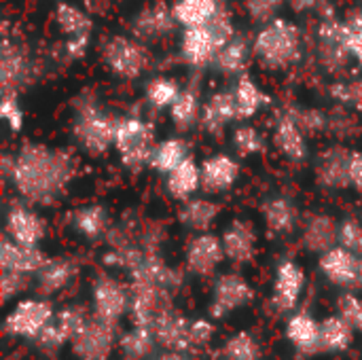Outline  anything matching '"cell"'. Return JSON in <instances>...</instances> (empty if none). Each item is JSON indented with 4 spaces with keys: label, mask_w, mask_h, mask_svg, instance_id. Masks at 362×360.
Here are the masks:
<instances>
[{
    "label": "cell",
    "mask_w": 362,
    "mask_h": 360,
    "mask_svg": "<svg viewBox=\"0 0 362 360\" xmlns=\"http://www.w3.org/2000/svg\"><path fill=\"white\" fill-rule=\"evenodd\" d=\"M81 161L72 149L45 142H21L2 155V178L15 195L32 206H57L78 176Z\"/></svg>",
    "instance_id": "cell-1"
},
{
    "label": "cell",
    "mask_w": 362,
    "mask_h": 360,
    "mask_svg": "<svg viewBox=\"0 0 362 360\" xmlns=\"http://www.w3.org/2000/svg\"><path fill=\"white\" fill-rule=\"evenodd\" d=\"M70 108H72L70 134L83 153L91 157H100L110 149H115L119 117L110 112L91 89H83L78 95H74Z\"/></svg>",
    "instance_id": "cell-2"
},
{
    "label": "cell",
    "mask_w": 362,
    "mask_h": 360,
    "mask_svg": "<svg viewBox=\"0 0 362 360\" xmlns=\"http://www.w3.org/2000/svg\"><path fill=\"white\" fill-rule=\"evenodd\" d=\"M252 55L265 70L280 72L295 68L303 59V32L284 17L259 25L252 38Z\"/></svg>",
    "instance_id": "cell-3"
},
{
    "label": "cell",
    "mask_w": 362,
    "mask_h": 360,
    "mask_svg": "<svg viewBox=\"0 0 362 360\" xmlns=\"http://www.w3.org/2000/svg\"><path fill=\"white\" fill-rule=\"evenodd\" d=\"M235 23L227 6L206 25L182 28L178 40V55L185 66L193 70H204L214 64L218 51L235 36Z\"/></svg>",
    "instance_id": "cell-4"
},
{
    "label": "cell",
    "mask_w": 362,
    "mask_h": 360,
    "mask_svg": "<svg viewBox=\"0 0 362 360\" xmlns=\"http://www.w3.org/2000/svg\"><path fill=\"white\" fill-rule=\"evenodd\" d=\"M316 11H320V21L316 28L318 62L327 72L341 74L354 59L352 49H350L352 28L348 25L346 19L337 15V11L327 0H320Z\"/></svg>",
    "instance_id": "cell-5"
},
{
    "label": "cell",
    "mask_w": 362,
    "mask_h": 360,
    "mask_svg": "<svg viewBox=\"0 0 362 360\" xmlns=\"http://www.w3.org/2000/svg\"><path fill=\"white\" fill-rule=\"evenodd\" d=\"M157 146V129L155 125L140 115H123L119 117L117 134H115V151L129 172H142L151 168V159Z\"/></svg>",
    "instance_id": "cell-6"
},
{
    "label": "cell",
    "mask_w": 362,
    "mask_h": 360,
    "mask_svg": "<svg viewBox=\"0 0 362 360\" xmlns=\"http://www.w3.org/2000/svg\"><path fill=\"white\" fill-rule=\"evenodd\" d=\"M100 57L106 70L119 81H136L155 64L151 45L132 34H115L106 38L100 49Z\"/></svg>",
    "instance_id": "cell-7"
},
{
    "label": "cell",
    "mask_w": 362,
    "mask_h": 360,
    "mask_svg": "<svg viewBox=\"0 0 362 360\" xmlns=\"http://www.w3.org/2000/svg\"><path fill=\"white\" fill-rule=\"evenodd\" d=\"M45 72L40 59L34 55L32 47L19 36H4L2 38V53H0V85L2 93H21L38 83L40 74Z\"/></svg>",
    "instance_id": "cell-8"
},
{
    "label": "cell",
    "mask_w": 362,
    "mask_h": 360,
    "mask_svg": "<svg viewBox=\"0 0 362 360\" xmlns=\"http://www.w3.org/2000/svg\"><path fill=\"white\" fill-rule=\"evenodd\" d=\"M129 34L136 36L138 40L146 42V45H157L168 40L176 28L178 21L174 17L172 4L165 2H146L144 6H140L132 19H129Z\"/></svg>",
    "instance_id": "cell-9"
},
{
    "label": "cell",
    "mask_w": 362,
    "mask_h": 360,
    "mask_svg": "<svg viewBox=\"0 0 362 360\" xmlns=\"http://www.w3.org/2000/svg\"><path fill=\"white\" fill-rule=\"evenodd\" d=\"M55 312L45 299H23L4 318V331L13 337L36 339L47 325H51Z\"/></svg>",
    "instance_id": "cell-10"
},
{
    "label": "cell",
    "mask_w": 362,
    "mask_h": 360,
    "mask_svg": "<svg viewBox=\"0 0 362 360\" xmlns=\"http://www.w3.org/2000/svg\"><path fill=\"white\" fill-rule=\"evenodd\" d=\"M4 231L11 240H15L19 244L38 246L47 236V221L40 216L36 206L17 197L6 206Z\"/></svg>",
    "instance_id": "cell-11"
},
{
    "label": "cell",
    "mask_w": 362,
    "mask_h": 360,
    "mask_svg": "<svg viewBox=\"0 0 362 360\" xmlns=\"http://www.w3.org/2000/svg\"><path fill=\"white\" fill-rule=\"evenodd\" d=\"M255 299V289L250 282L235 272L223 274L214 280L212 286V299H210V316L212 318H225L231 312L248 306Z\"/></svg>",
    "instance_id": "cell-12"
},
{
    "label": "cell",
    "mask_w": 362,
    "mask_h": 360,
    "mask_svg": "<svg viewBox=\"0 0 362 360\" xmlns=\"http://www.w3.org/2000/svg\"><path fill=\"white\" fill-rule=\"evenodd\" d=\"M117 342L115 325L91 314L83 329L70 342L72 352L81 360H108Z\"/></svg>",
    "instance_id": "cell-13"
},
{
    "label": "cell",
    "mask_w": 362,
    "mask_h": 360,
    "mask_svg": "<svg viewBox=\"0 0 362 360\" xmlns=\"http://www.w3.org/2000/svg\"><path fill=\"white\" fill-rule=\"evenodd\" d=\"M350 155L352 149L346 144H331L318 153L314 163V180L327 191L350 189Z\"/></svg>",
    "instance_id": "cell-14"
},
{
    "label": "cell",
    "mask_w": 362,
    "mask_h": 360,
    "mask_svg": "<svg viewBox=\"0 0 362 360\" xmlns=\"http://www.w3.org/2000/svg\"><path fill=\"white\" fill-rule=\"evenodd\" d=\"M93 314L106 323L117 325L129 312V284L125 286L112 276H98L91 289Z\"/></svg>",
    "instance_id": "cell-15"
},
{
    "label": "cell",
    "mask_w": 362,
    "mask_h": 360,
    "mask_svg": "<svg viewBox=\"0 0 362 360\" xmlns=\"http://www.w3.org/2000/svg\"><path fill=\"white\" fill-rule=\"evenodd\" d=\"M308 134L295 119V115L288 110H280L274 119V132L272 140L276 151L291 163H303L310 155V144H308Z\"/></svg>",
    "instance_id": "cell-16"
},
{
    "label": "cell",
    "mask_w": 362,
    "mask_h": 360,
    "mask_svg": "<svg viewBox=\"0 0 362 360\" xmlns=\"http://www.w3.org/2000/svg\"><path fill=\"white\" fill-rule=\"evenodd\" d=\"M225 259L227 257H225L223 240L208 231L197 233L185 250L187 269L197 278H210Z\"/></svg>",
    "instance_id": "cell-17"
},
{
    "label": "cell",
    "mask_w": 362,
    "mask_h": 360,
    "mask_svg": "<svg viewBox=\"0 0 362 360\" xmlns=\"http://www.w3.org/2000/svg\"><path fill=\"white\" fill-rule=\"evenodd\" d=\"M318 267L322 276L339 289H352L361 284V255L339 244L320 255Z\"/></svg>",
    "instance_id": "cell-18"
},
{
    "label": "cell",
    "mask_w": 362,
    "mask_h": 360,
    "mask_svg": "<svg viewBox=\"0 0 362 360\" xmlns=\"http://www.w3.org/2000/svg\"><path fill=\"white\" fill-rule=\"evenodd\" d=\"M238 119H240V115H238V104H235L233 89H218V91L210 93L204 100L199 127L208 136L221 138L227 132V127Z\"/></svg>",
    "instance_id": "cell-19"
},
{
    "label": "cell",
    "mask_w": 362,
    "mask_h": 360,
    "mask_svg": "<svg viewBox=\"0 0 362 360\" xmlns=\"http://www.w3.org/2000/svg\"><path fill=\"white\" fill-rule=\"evenodd\" d=\"M303 286H305V272L301 269V265L293 259L280 261L274 278V295H272L274 308L282 314L293 312L301 299Z\"/></svg>",
    "instance_id": "cell-20"
},
{
    "label": "cell",
    "mask_w": 362,
    "mask_h": 360,
    "mask_svg": "<svg viewBox=\"0 0 362 360\" xmlns=\"http://www.w3.org/2000/svg\"><path fill=\"white\" fill-rule=\"evenodd\" d=\"M242 166L229 153H214L202 161V189L208 195H221L240 180Z\"/></svg>",
    "instance_id": "cell-21"
},
{
    "label": "cell",
    "mask_w": 362,
    "mask_h": 360,
    "mask_svg": "<svg viewBox=\"0 0 362 360\" xmlns=\"http://www.w3.org/2000/svg\"><path fill=\"white\" fill-rule=\"evenodd\" d=\"M339 244V221L327 212H310L301 223V246L322 255Z\"/></svg>",
    "instance_id": "cell-22"
},
{
    "label": "cell",
    "mask_w": 362,
    "mask_h": 360,
    "mask_svg": "<svg viewBox=\"0 0 362 360\" xmlns=\"http://www.w3.org/2000/svg\"><path fill=\"white\" fill-rule=\"evenodd\" d=\"M223 248H225V257L235 263V265H248L255 261L257 257V244H259V236L257 229L250 221L246 219H235L231 221L223 236Z\"/></svg>",
    "instance_id": "cell-23"
},
{
    "label": "cell",
    "mask_w": 362,
    "mask_h": 360,
    "mask_svg": "<svg viewBox=\"0 0 362 360\" xmlns=\"http://www.w3.org/2000/svg\"><path fill=\"white\" fill-rule=\"evenodd\" d=\"M189 327H191V320L180 316L174 308H170V310L161 312L155 318L151 331L155 335V342L161 348L176 350V352H187V350H193Z\"/></svg>",
    "instance_id": "cell-24"
},
{
    "label": "cell",
    "mask_w": 362,
    "mask_h": 360,
    "mask_svg": "<svg viewBox=\"0 0 362 360\" xmlns=\"http://www.w3.org/2000/svg\"><path fill=\"white\" fill-rule=\"evenodd\" d=\"M47 255L38 246H25L11 240L6 233L0 242V267L2 272H17L25 276H36V272L47 263Z\"/></svg>",
    "instance_id": "cell-25"
},
{
    "label": "cell",
    "mask_w": 362,
    "mask_h": 360,
    "mask_svg": "<svg viewBox=\"0 0 362 360\" xmlns=\"http://www.w3.org/2000/svg\"><path fill=\"white\" fill-rule=\"evenodd\" d=\"M51 17H53L57 32L62 34V38L93 36V17H91L89 8H85L76 2L59 0L53 6Z\"/></svg>",
    "instance_id": "cell-26"
},
{
    "label": "cell",
    "mask_w": 362,
    "mask_h": 360,
    "mask_svg": "<svg viewBox=\"0 0 362 360\" xmlns=\"http://www.w3.org/2000/svg\"><path fill=\"white\" fill-rule=\"evenodd\" d=\"M263 223L274 236H288L299 225V210L293 197L288 195H272L261 206Z\"/></svg>",
    "instance_id": "cell-27"
},
{
    "label": "cell",
    "mask_w": 362,
    "mask_h": 360,
    "mask_svg": "<svg viewBox=\"0 0 362 360\" xmlns=\"http://www.w3.org/2000/svg\"><path fill=\"white\" fill-rule=\"evenodd\" d=\"M286 339L297 348L299 354L312 356L322 352V339H320V323L312 318L308 312H297L286 323Z\"/></svg>",
    "instance_id": "cell-28"
},
{
    "label": "cell",
    "mask_w": 362,
    "mask_h": 360,
    "mask_svg": "<svg viewBox=\"0 0 362 360\" xmlns=\"http://www.w3.org/2000/svg\"><path fill=\"white\" fill-rule=\"evenodd\" d=\"M78 274V265L72 257H53L36 272V286L42 295L51 297L64 291Z\"/></svg>",
    "instance_id": "cell-29"
},
{
    "label": "cell",
    "mask_w": 362,
    "mask_h": 360,
    "mask_svg": "<svg viewBox=\"0 0 362 360\" xmlns=\"http://www.w3.org/2000/svg\"><path fill=\"white\" fill-rule=\"evenodd\" d=\"M202 110H204V100H202L199 87L197 85H187V87H182L180 95L176 98V102L170 106L168 112H170L172 125L180 134H187V132L199 127Z\"/></svg>",
    "instance_id": "cell-30"
},
{
    "label": "cell",
    "mask_w": 362,
    "mask_h": 360,
    "mask_svg": "<svg viewBox=\"0 0 362 360\" xmlns=\"http://www.w3.org/2000/svg\"><path fill=\"white\" fill-rule=\"evenodd\" d=\"M252 57V42L244 34L235 32V36L218 51L212 68L223 76H240L246 72Z\"/></svg>",
    "instance_id": "cell-31"
},
{
    "label": "cell",
    "mask_w": 362,
    "mask_h": 360,
    "mask_svg": "<svg viewBox=\"0 0 362 360\" xmlns=\"http://www.w3.org/2000/svg\"><path fill=\"white\" fill-rule=\"evenodd\" d=\"M165 193L176 202H187L197 195L202 189V163L193 157H187L178 168L165 176Z\"/></svg>",
    "instance_id": "cell-32"
},
{
    "label": "cell",
    "mask_w": 362,
    "mask_h": 360,
    "mask_svg": "<svg viewBox=\"0 0 362 360\" xmlns=\"http://www.w3.org/2000/svg\"><path fill=\"white\" fill-rule=\"evenodd\" d=\"M218 216H221V206L206 195L180 202L178 208V223L195 233L210 231Z\"/></svg>",
    "instance_id": "cell-33"
},
{
    "label": "cell",
    "mask_w": 362,
    "mask_h": 360,
    "mask_svg": "<svg viewBox=\"0 0 362 360\" xmlns=\"http://www.w3.org/2000/svg\"><path fill=\"white\" fill-rule=\"evenodd\" d=\"M70 225L81 238L91 240V242L106 238V233L112 227L110 225V214L102 204H87V206L76 208L72 212Z\"/></svg>",
    "instance_id": "cell-34"
},
{
    "label": "cell",
    "mask_w": 362,
    "mask_h": 360,
    "mask_svg": "<svg viewBox=\"0 0 362 360\" xmlns=\"http://www.w3.org/2000/svg\"><path fill=\"white\" fill-rule=\"evenodd\" d=\"M233 95H235L240 121H248V119L257 117L272 102L269 95L265 93V89L246 72L238 76V81L233 85Z\"/></svg>",
    "instance_id": "cell-35"
},
{
    "label": "cell",
    "mask_w": 362,
    "mask_h": 360,
    "mask_svg": "<svg viewBox=\"0 0 362 360\" xmlns=\"http://www.w3.org/2000/svg\"><path fill=\"white\" fill-rule=\"evenodd\" d=\"M225 8L223 0H174L172 11L180 28L210 23Z\"/></svg>",
    "instance_id": "cell-36"
},
{
    "label": "cell",
    "mask_w": 362,
    "mask_h": 360,
    "mask_svg": "<svg viewBox=\"0 0 362 360\" xmlns=\"http://www.w3.org/2000/svg\"><path fill=\"white\" fill-rule=\"evenodd\" d=\"M187 157H191V153H189V142L185 138H178V136L165 138V140L157 142V146H155V153L151 159V170H155L161 176H168Z\"/></svg>",
    "instance_id": "cell-37"
},
{
    "label": "cell",
    "mask_w": 362,
    "mask_h": 360,
    "mask_svg": "<svg viewBox=\"0 0 362 360\" xmlns=\"http://www.w3.org/2000/svg\"><path fill=\"white\" fill-rule=\"evenodd\" d=\"M182 87L174 76H153L146 81L144 85V102L151 110L161 112V110H170V106L176 102V98L180 95Z\"/></svg>",
    "instance_id": "cell-38"
},
{
    "label": "cell",
    "mask_w": 362,
    "mask_h": 360,
    "mask_svg": "<svg viewBox=\"0 0 362 360\" xmlns=\"http://www.w3.org/2000/svg\"><path fill=\"white\" fill-rule=\"evenodd\" d=\"M322 352H344L354 342V327L339 314L329 316L320 323Z\"/></svg>",
    "instance_id": "cell-39"
},
{
    "label": "cell",
    "mask_w": 362,
    "mask_h": 360,
    "mask_svg": "<svg viewBox=\"0 0 362 360\" xmlns=\"http://www.w3.org/2000/svg\"><path fill=\"white\" fill-rule=\"evenodd\" d=\"M265 136L252 123H240L231 129V146L240 157H255L265 151Z\"/></svg>",
    "instance_id": "cell-40"
},
{
    "label": "cell",
    "mask_w": 362,
    "mask_h": 360,
    "mask_svg": "<svg viewBox=\"0 0 362 360\" xmlns=\"http://www.w3.org/2000/svg\"><path fill=\"white\" fill-rule=\"evenodd\" d=\"M361 132V121L354 115L352 108L337 104L333 110H329V129L327 134L335 136L337 140H350Z\"/></svg>",
    "instance_id": "cell-41"
},
{
    "label": "cell",
    "mask_w": 362,
    "mask_h": 360,
    "mask_svg": "<svg viewBox=\"0 0 362 360\" xmlns=\"http://www.w3.org/2000/svg\"><path fill=\"white\" fill-rule=\"evenodd\" d=\"M261 359V346L259 342L248 333L240 331L231 335L223 346V360H259Z\"/></svg>",
    "instance_id": "cell-42"
},
{
    "label": "cell",
    "mask_w": 362,
    "mask_h": 360,
    "mask_svg": "<svg viewBox=\"0 0 362 360\" xmlns=\"http://www.w3.org/2000/svg\"><path fill=\"white\" fill-rule=\"evenodd\" d=\"M119 344H121V350L125 352V356L140 360L151 354V350L157 342H155V335L148 327H134L129 333H125L119 339Z\"/></svg>",
    "instance_id": "cell-43"
},
{
    "label": "cell",
    "mask_w": 362,
    "mask_h": 360,
    "mask_svg": "<svg viewBox=\"0 0 362 360\" xmlns=\"http://www.w3.org/2000/svg\"><path fill=\"white\" fill-rule=\"evenodd\" d=\"M288 110L295 115L299 125L305 129L308 136H320L329 129V110H322L318 106H288Z\"/></svg>",
    "instance_id": "cell-44"
},
{
    "label": "cell",
    "mask_w": 362,
    "mask_h": 360,
    "mask_svg": "<svg viewBox=\"0 0 362 360\" xmlns=\"http://www.w3.org/2000/svg\"><path fill=\"white\" fill-rule=\"evenodd\" d=\"M331 98L337 104L352 108L362 115V76H354L350 81H339L331 87Z\"/></svg>",
    "instance_id": "cell-45"
},
{
    "label": "cell",
    "mask_w": 362,
    "mask_h": 360,
    "mask_svg": "<svg viewBox=\"0 0 362 360\" xmlns=\"http://www.w3.org/2000/svg\"><path fill=\"white\" fill-rule=\"evenodd\" d=\"M244 13L255 25H265L280 17L284 0H244Z\"/></svg>",
    "instance_id": "cell-46"
},
{
    "label": "cell",
    "mask_w": 362,
    "mask_h": 360,
    "mask_svg": "<svg viewBox=\"0 0 362 360\" xmlns=\"http://www.w3.org/2000/svg\"><path fill=\"white\" fill-rule=\"evenodd\" d=\"M0 115L2 121L6 123V127L13 134H19L23 129L25 123V112L21 108L19 95L17 93H2V102H0Z\"/></svg>",
    "instance_id": "cell-47"
},
{
    "label": "cell",
    "mask_w": 362,
    "mask_h": 360,
    "mask_svg": "<svg viewBox=\"0 0 362 360\" xmlns=\"http://www.w3.org/2000/svg\"><path fill=\"white\" fill-rule=\"evenodd\" d=\"M87 318H89V314H87L81 306H68V308H64V310H59V312L55 314V323H57V327L66 333L68 342L74 339V335H76V333L83 329V325L87 323Z\"/></svg>",
    "instance_id": "cell-48"
},
{
    "label": "cell",
    "mask_w": 362,
    "mask_h": 360,
    "mask_svg": "<svg viewBox=\"0 0 362 360\" xmlns=\"http://www.w3.org/2000/svg\"><path fill=\"white\" fill-rule=\"evenodd\" d=\"M339 246L362 255V219L346 216L339 221Z\"/></svg>",
    "instance_id": "cell-49"
},
{
    "label": "cell",
    "mask_w": 362,
    "mask_h": 360,
    "mask_svg": "<svg viewBox=\"0 0 362 360\" xmlns=\"http://www.w3.org/2000/svg\"><path fill=\"white\" fill-rule=\"evenodd\" d=\"M337 314L341 318H346L354 331H361L362 333V299L356 297L354 293H344L339 299H337Z\"/></svg>",
    "instance_id": "cell-50"
},
{
    "label": "cell",
    "mask_w": 362,
    "mask_h": 360,
    "mask_svg": "<svg viewBox=\"0 0 362 360\" xmlns=\"http://www.w3.org/2000/svg\"><path fill=\"white\" fill-rule=\"evenodd\" d=\"M28 278L25 274H17V272H2L0 278V289H2V303L11 301L13 297L21 295L28 289Z\"/></svg>",
    "instance_id": "cell-51"
},
{
    "label": "cell",
    "mask_w": 362,
    "mask_h": 360,
    "mask_svg": "<svg viewBox=\"0 0 362 360\" xmlns=\"http://www.w3.org/2000/svg\"><path fill=\"white\" fill-rule=\"evenodd\" d=\"M42 350H47V352H55V350H59L62 346H66V344H70L68 342V337H66V333L57 327V323H55V318H53V323L51 325H47L45 327V331L34 339Z\"/></svg>",
    "instance_id": "cell-52"
},
{
    "label": "cell",
    "mask_w": 362,
    "mask_h": 360,
    "mask_svg": "<svg viewBox=\"0 0 362 360\" xmlns=\"http://www.w3.org/2000/svg\"><path fill=\"white\" fill-rule=\"evenodd\" d=\"M189 333H191L193 348H202V346H208L210 339L214 337V325L206 318H197V320H191Z\"/></svg>",
    "instance_id": "cell-53"
},
{
    "label": "cell",
    "mask_w": 362,
    "mask_h": 360,
    "mask_svg": "<svg viewBox=\"0 0 362 360\" xmlns=\"http://www.w3.org/2000/svg\"><path fill=\"white\" fill-rule=\"evenodd\" d=\"M350 187L362 193V151H352L350 155Z\"/></svg>",
    "instance_id": "cell-54"
},
{
    "label": "cell",
    "mask_w": 362,
    "mask_h": 360,
    "mask_svg": "<svg viewBox=\"0 0 362 360\" xmlns=\"http://www.w3.org/2000/svg\"><path fill=\"white\" fill-rule=\"evenodd\" d=\"M350 49H352V57L354 62L362 66V25L352 30V38H350Z\"/></svg>",
    "instance_id": "cell-55"
},
{
    "label": "cell",
    "mask_w": 362,
    "mask_h": 360,
    "mask_svg": "<svg viewBox=\"0 0 362 360\" xmlns=\"http://www.w3.org/2000/svg\"><path fill=\"white\" fill-rule=\"evenodd\" d=\"M284 4L295 13H308V11H316L320 0H284Z\"/></svg>",
    "instance_id": "cell-56"
},
{
    "label": "cell",
    "mask_w": 362,
    "mask_h": 360,
    "mask_svg": "<svg viewBox=\"0 0 362 360\" xmlns=\"http://www.w3.org/2000/svg\"><path fill=\"white\" fill-rule=\"evenodd\" d=\"M157 360H191L187 352H176V350H165Z\"/></svg>",
    "instance_id": "cell-57"
},
{
    "label": "cell",
    "mask_w": 362,
    "mask_h": 360,
    "mask_svg": "<svg viewBox=\"0 0 362 360\" xmlns=\"http://www.w3.org/2000/svg\"><path fill=\"white\" fill-rule=\"evenodd\" d=\"M361 284H362V255H361Z\"/></svg>",
    "instance_id": "cell-58"
},
{
    "label": "cell",
    "mask_w": 362,
    "mask_h": 360,
    "mask_svg": "<svg viewBox=\"0 0 362 360\" xmlns=\"http://www.w3.org/2000/svg\"><path fill=\"white\" fill-rule=\"evenodd\" d=\"M361 219H362V199H361Z\"/></svg>",
    "instance_id": "cell-59"
},
{
    "label": "cell",
    "mask_w": 362,
    "mask_h": 360,
    "mask_svg": "<svg viewBox=\"0 0 362 360\" xmlns=\"http://www.w3.org/2000/svg\"><path fill=\"white\" fill-rule=\"evenodd\" d=\"M85 2H91V0H85Z\"/></svg>",
    "instance_id": "cell-60"
},
{
    "label": "cell",
    "mask_w": 362,
    "mask_h": 360,
    "mask_svg": "<svg viewBox=\"0 0 362 360\" xmlns=\"http://www.w3.org/2000/svg\"><path fill=\"white\" fill-rule=\"evenodd\" d=\"M358 2H362V0H358Z\"/></svg>",
    "instance_id": "cell-61"
}]
</instances>
